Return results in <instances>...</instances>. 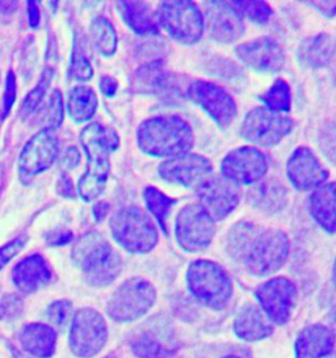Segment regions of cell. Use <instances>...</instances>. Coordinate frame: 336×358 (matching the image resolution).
I'll return each mask as SVG.
<instances>
[{"instance_id": "cell-25", "label": "cell", "mask_w": 336, "mask_h": 358, "mask_svg": "<svg viewBox=\"0 0 336 358\" xmlns=\"http://www.w3.org/2000/svg\"><path fill=\"white\" fill-rule=\"evenodd\" d=\"M248 200L253 208L268 214H274L286 206L289 193L280 180L270 178L252 185L248 192Z\"/></svg>"}, {"instance_id": "cell-9", "label": "cell", "mask_w": 336, "mask_h": 358, "mask_svg": "<svg viewBox=\"0 0 336 358\" xmlns=\"http://www.w3.org/2000/svg\"><path fill=\"white\" fill-rule=\"evenodd\" d=\"M293 120L265 106H256L243 118L241 136L253 148H273L293 129Z\"/></svg>"}, {"instance_id": "cell-6", "label": "cell", "mask_w": 336, "mask_h": 358, "mask_svg": "<svg viewBox=\"0 0 336 358\" xmlns=\"http://www.w3.org/2000/svg\"><path fill=\"white\" fill-rule=\"evenodd\" d=\"M109 227L115 242L127 252H151L159 242L155 222L139 206H125L112 215Z\"/></svg>"}, {"instance_id": "cell-40", "label": "cell", "mask_w": 336, "mask_h": 358, "mask_svg": "<svg viewBox=\"0 0 336 358\" xmlns=\"http://www.w3.org/2000/svg\"><path fill=\"white\" fill-rule=\"evenodd\" d=\"M133 350L141 358H160L164 355L163 347L155 338L150 336L138 338L133 345Z\"/></svg>"}, {"instance_id": "cell-35", "label": "cell", "mask_w": 336, "mask_h": 358, "mask_svg": "<svg viewBox=\"0 0 336 358\" xmlns=\"http://www.w3.org/2000/svg\"><path fill=\"white\" fill-rule=\"evenodd\" d=\"M52 75H54V71H52V69H46V70L42 73L40 82L37 83L36 88L27 95L24 103H22V106H21L20 117H22V118H28V117L31 116V115L34 113V110L40 106V104L43 101V97L46 95L48 88L50 87Z\"/></svg>"}, {"instance_id": "cell-8", "label": "cell", "mask_w": 336, "mask_h": 358, "mask_svg": "<svg viewBox=\"0 0 336 358\" xmlns=\"http://www.w3.org/2000/svg\"><path fill=\"white\" fill-rule=\"evenodd\" d=\"M155 301L154 285L142 277H133L115 289L106 311L115 322H133L147 314Z\"/></svg>"}, {"instance_id": "cell-10", "label": "cell", "mask_w": 336, "mask_h": 358, "mask_svg": "<svg viewBox=\"0 0 336 358\" xmlns=\"http://www.w3.org/2000/svg\"><path fill=\"white\" fill-rule=\"evenodd\" d=\"M217 231L216 221L200 203H188L175 220V238L178 247L190 253L209 248Z\"/></svg>"}, {"instance_id": "cell-50", "label": "cell", "mask_w": 336, "mask_h": 358, "mask_svg": "<svg viewBox=\"0 0 336 358\" xmlns=\"http://www.w3.org/2000/svg\"><path fill=\"white\" fill-rule=\"evenodd\" d=\"M332 284H334L336 289V259L334 262V266H332Z\"/></svg>"}, {"instance_id": "cell-45", "label": "cell", "mask_w": 336, "mask_h": 358, "mask_svg": "<svg viewBox=\"0 0 336 358\" xmlns=\"http://www.w3.org/2000/svg\"><path fill=\"white\" fill-rule=\"evenodd\" d=\"M310 3L326 17H334L336 15V1H310Z\"/></svg>"}, {"instance_id": "cell-24", "label": "cell", "mask_w": 336, "mask_h": 358, "mask_svg": "<svg viewBox=\"0 0 336 358\" xmlns=\"http://www.w3.org/2000/svg\"><path fill=\"white\" fill-rule=\"evenodd\" d=\"M309 211L322 230L336 234V181H327L312 190Z\"/></svg>"}, {"instance_id": "cell-14", "label": "cell", "mask_w": 336, "mask_h": 358, "mask_svg": "<svg viewBox=\"0 0 336 358\" xmlns=\"http://www.w3.org/2000/svg\"><path fill=\"white\" fill-rule=\"evenodd\" d=\"M199 203L214 221L227 218L241 203V189L222 175H210L196 187Z\"/></svg>"}, {"instance_id": "cell-44", "label": "cell", "mask_w": 336, "mask_h": 358, "mask_svg": "<svg viewBox=\"0 0 336 358\" xmlns=\"http://www.w3.org/2000/svg\"><path fill=\"white\" fill-rule=\"evenodd\" d=\"M57 192H58V194H61L63 197H69V199L75 197L73 182L67 175H63L62 178L58 181Z\"/></svg>"}, {"instance_id": "cell-22", "label": "cell", "mask_w": 336, "mask_h": 358, "mask_svg": "<svg viewBox=\"0 0 336 358\" xmlns=\"http://www.w3.org/2000/svg\"><path fill=\"white\" fill-rule=\"evenodd\" d=\"M298 61L309 69H323L336 57V37L331 33H316L304 38L297 49Z\"/></svg>"}, {"instance_id": "cell-27", "label": "cell", "mask_w": 336, "mask_h": 358, "mask_svg": "<svg viewBox=\"0 0 336 358\" xmlns=\"http://www.w3.org/2000/svg\"><path fill=\"white\" fill-rule=\"evenodd\" d=\"M120 12L126 25L139 36H157L160 32L157 15L144 1H117Z\"/></svg>"}, {"instance_id": "cell-12", "label": "cell", "mask_w": 336, "mask_h": 358, "mask_svg": "<svg viewBox=\"0 0 336 358\" xmlns=\"http://www.w3.org/2000/svg\"><path fill=\"white\" fill-rule=\"evenodd\" d=\"M268 159L262 150L253 146L234 148L220 163V175L239 185H253L268 173Z\"/></svg>"}, {"instance_id": "cell-23", "label": "cell", "mask_w": 336, "mask_h": 358, "mask_svg": "<svg viewBox=\"0 0 336 358\" xmlns=\"http://www.w3.org/2000/svg\"><path fill=\"white\" fill-rule=\"evenodd\" d=\"M335 335L328 327L313 324L301 331L295 341V358H323L334 352Z\"/></svg>"}, {"instance_id": "cell-3", "label": "cell", "mask_w": 336, "mask_h": 358, "mask_svg": "<svg viewBox=\"0 0 336 358\" xmlns=\"http://www.w3.org/2000/svg\"><path fill=\"white\" fill-rule=\"evenodd\" d=\"M80 143L88 158L87 172L79 180L78 192L87 202L97 199L105 189L109 173V157L120 146V138L112 127L97 122L84 127Z\"/></svg>"}, {"instance_id": "cell-11", "label": "cell", "mask_w": 336, "mask_h": 358, "mask_svg": "<svg viewBox=\"0 0 336 358\" xmlns=\"http://www.w3.org/2000/svg\"><path fill=\"white\" fill-rule=\"evenodd\" d=\"M187 96L220 127L227 129L238 115L237 103L220 85L196 79L187 87Z\"/></svg>"}, {"instance_id": "cell-17", "label": "cell", "mask_w": 336, "mask_h": 358, "mask_svg": "<svg viewBox=\"0 0 336 358\" xmlns=\"http://www.w3.org/2000/svg\"><path fill=\"white\" fill-rule=\"evenodd\" d=\"M202 15L206 32L217 43H237L244 33L243 16L231 1H205Z\"/></svg>"}, {"instance_id": "cell-43", "label": "cell", "mask_w": 336, "mask_h": 358, "mask_svg": "<svg viewBox=\"0 0 336 358\" xmlns=\"http://www.w3.org/2000/svg\"><path fill=\"white\" fill-rule=\"evenodd\" d=\"M16 97V83H15V76L13 73H8L7 78V85H6V91H4V113L7 115L10 110V106H13Z\"/></svg>"}, {"instance_id": "cell-37", "label": "cell", "mask_w": 336, "mask_h": 358, "mask_svg": "<svg viewBox=\"0 0 336 358\" xmlns=\"http://www.w3.org/2000/svg\"><path fill=\"white\" fill-rule=\"evenodd\" d=\"M241 16H247L252 22L265 24L272 17L271 6L265 1H231Z\"/></svg>"}, {"instance_id": "cell-19", "label": "cell", "mask_w": 336, "mask_h": 358, "mask_svg": "<svg viewBox=\"0 0 336 358\" xmlns=\"http://www.w3.org/2000/svg\"><path fill=\"white\" fill-rule=\"evenodd\" d=\"M58 139L52 130H41L25 145L19 160V173L24 182L52 167L58 158Z\"/></svg>"}, {"instance_id": "cell-48", "label": "cell", "mask_w": 336, "mask_h": 358, "mask_svg": "<svg viewBox=\"0 0 336 358\" xmlns=\"http://www.w3.org/2000/svg\"><path fill=\"white\" fill-rule=\"evenodd\" d=\"M108 211H109V203H108V202H105V201L97 202L94 208V218H96L97 221H102L105 215L108 214Z\"/></svg>"}, {"instance_id": "cell-36", "label": "cell", "mask_w": 336, "mask_h": 358, "mask_svg": "<svg viewBox=\"0 0 336 358\" xmlns=\"http://www.w3.org/2000/svg\"><path fill=\"white\" fill-rule=\"evenodd\" d=\"M318 145L325 158L336 166V113L328 117L321 127Z\"/></svg>"}, {"instance_id": "cell-52", "label": "cell", "mask_w": 336, "mask_h": 358, "mask_svg": "<svg viewBox=\"0 0 336 358\" xmlns=\"http://www.w3.org/2000/svg\"><path fill=\"white\" fill-rule=\"evenodd\" d=\"M223 358H241V357H237V356H227V357H223Z\"/></svg>"}, {"instance_id": "cell-4", "label": "cell", "mask_w": 336, "mask_h": 358, "mask_svg": "<svg viewBox=\"0 0 336 358\" xmlns=\"http://www.w3.org/2000/svg\"><path fill=\"white\" fill-rule=\"evenodd\" d=\"M73 262L94 287L112 284L122 269V260L99 232H87L74 243Z\"/></svg>"}, {"instance_id": "cell-29", "label": "cell", "mask_w": 336, "mask_h": 358, "mask_svg": "<svg viewBox=\"0 0 336 358\" xmlns=\"http://www.w3.org/2000/svg\"><path fill=\"white\" fill-rule=\"evenodd\" d=\"M20 341L22 348L31 356L49 358L55 352L57 335L52 327L34 323L28 324L22 329Z\"/></svg>"}, {"instance_id": "cell-47", "label": "cell", "mask_w": 336, "mask_h": 358, "mask_svg": "<svg viewBox=\"0 0 336 358\" xmlns=\"http://www.w3.org/2000/svg\"><path fill=\"white\" fill-rule=\"evenodd\" d=\"M28 11H29V24L31 28H36L40 24V10L36 1H28Z\"/></svg>"}, {"instance_id": "cell-7", "label": "cell", "mask_w": 336, "mask_h": 358, "mask_svg": "<svg viewBox=\"0 0 336 358\" xmlns=\"http://www.w3.org/2000/svg\"><path fill=\"white\" fill-rule=\"evenodd\" d=\"M157 22L168 36L181 45H195L205 32L202 10L190 0H168L158 6Z\"/></svg>"}, {"instance_id": "cell-42", "label": "cell", "mask_w": 336, "mask_h": 358, "mask_svg": "<svg viewBox=\"0 0 336 358\" xmlns=\"http://www.w3.org/2000/svg\"><path fill=\"white\" fill-rule=\"evenodd\" d=\"M79 162H80V152L78 151V148H66L59 159V167L66 171H70V169L78 167Z\"/></svg>"}, {"instance_id": "cell-30", "label": "cell", "mask_w": 336, "mask_h": 358, "mask_svg": "<svg viewBox=\"0 0 336 358\" xmlns=\"http://www.w3.org/2000/svg\"><path fill=\"white\" fill-rule=\"evenodd\" d=\"M97 109V96L94 90L87 85H76L69 91L67 110L75 122H85L91 120Z\"/></svg>"}, {"instance_id": "cell-5", "label": "cell", "mask_w": 336, "mask_h": 358, "mask_svg": "<svg viewBox=\"0 0 336 358\" xmlns=\"http://www.w3.org/2000/svg\"><path fill=\"white\" fill-rule=\"evenodd\" d=\"M189 292L201 305L222 311L230 303L232 281L225 268L216 262L199 259L190 263L187 271Z\"/></svg>"}, {"instance_id": "cell-41", "label": "cell", "mask_w": 336, "mask_h": 358, "mask_svg": "<svg viewBox=\"0 0 336 358\" xmlns=\"http://www.w3.org/2000/svg\"><path fill=\"white\" fill-rule=\"evenodd\" d=\"M25 243H27V238L19 236L0 248V269H3L18 253L20 252Z\"/></svg>"}, {"instance_id": "cell-38", "label": "cell", "mask_w": 336, "mask_h": 358, "mask_svg": "<svg viewBox=\"0 0 336 358\" xmlns=\"http://www.w3.org/2000/svg\"><path fill=\"white\" fill-rule=\"evenodd\" d=\"M73 316V305L69 301H57L48 307L46 317L54 326L62 327Z\"/></svg>"}, {"instance_id": "cell-31", "label": "cell", "mask_w": 336, "mask_h": 358, "mask_svg": "<svg viewBox=\"0 0 336 358\" xmlns=\"http://www.w3.org/2000/svg\"><path fill=\"white\" fill-rule=\"evenodd\" d=\"M63 115L62 94L55 90L52 95L42 101L31 116L34 125L42 127V130H52L62 124Z\"/></svg>"}, {"instance_id": "cell-15", "label": "cell", "mask_w": 336, "mask_h": 358, "mask_svg": "<svg viewBox=\"0 0 336 358\" xmlns=\"http://www.w3.org/2000/svg\"><path fill=\"white\" fill-rule=\"evenodd\" d=\"M297 295L295 285L286 277L271 278L255 290L262 313L279 326H284L290 319Z\"/></svg>"}, {"instance_id": "cell-16", "label": "cell", "mask_w": 336, "mask_h": 358, "mask_svg": "<svg viewBox=\"0 0 336 358\" xmlns=\"http://www.w3.org/2000/svg\"><path fill=\"white\" fill-rule=\"evenodd\" d=\"M158 173L168 184L196 188L213 175V164L204 155L188 152L163 160L158 167Z\"/></svg>"}, {"instance_id": "cell-1", "label": "cell", "mask_w": 336, "mask_h": 358, "mask_svg": "<svg viewBox=\"0 0 336 358\" xmlns=\"http://www.w3.org/2000/svg\"><path fill=\"white\" fill-rule=\"evenodd\" d=\"M226 244L231 257L258 277L279 272L290 253V239L286 232L250 221L234 223L227 232Z\"/></svg>"}, {"instance_id": "cell-26", "label": "cell", "mask_w": 336, "mask_h": 358, "mask_svg": "<svg viewBox=\"0 0 336 358\" xmlns=\"http://www.w3.org/2000/svg\"><path fill=\"white\" fill-rule=\"evenodd\" d=\"M235 335L244 341H260L273 332L271 320L253 305L244 306L234 320Z\"/></svg>"}, {"instance_id": "cell-2", "label": "cell", "mask_w": 336, "mask_h": 358, "mask_svg": "<svg viewBox=\"0 0 336 358\" xmlns=\"http://www.w3.org/2000/svg\"><path fill=\"white\" fill-rule=\"evenodd\" d=\"M136 143L150 157L174 158L190 152L195 146V133L183 117H150L136 129Z\"/></svg>"}, {"instance_id": "cell-39", "label": "cell", "mask_w": 336, "mask_h": 358, "mask_svg": "<svg viewBox=\"0 0 336 358\" xmlns=\"http://www.w3.org/2000/svg\"><path fill=\"white\" fill-rule=\"evenodd\" d=\"M70 73H71V76H73L74 79L82 80V82L90 80L92 78V75H94V70H92V66L90 64V61L78 49H75L73 52Z\"/></svg>"}, {"instance_id": "cell-49", "label": "cell", "mask_w": 336, "mask_h": 358, "mask_svg": "<svg viewBox=\"0 0 336 358\" xmlns=\"http://www.w3.org/2000/svg\"><path fill=\"white\" fill-rule=\"evenodd\" d=\"M18 8V1H0V13H10Z\"/></svg>"}, {"instance_id": "cell-46", "label": "cell", "mask_w": 336, "mask_h": 358, "mask_svg": "<svg viewBox=\"0 0 336 358\" xmlns=\"http://www.w3.org/2000/svg\"><path fill=\"white\" fill-rule=\"evenodd\" d=\"M117 85H118L117 80L112 76H103L102 80H100V90L108 97L115 96V92H117Z\"/></svg>"}, {"instance_id": "cell-32", "label": "cell", "mask_w": 336, "mask_h": 358, "mask_svg": "<svg viewBox=\"0 0 336 358\" xmlns=\"http://www.w3.org/2000/svg\"><path fill=\"white\" fill-rule=\"evenodd\" d=\"M91 38L94 46L97 52L103 54L104 57H112L117 50V34H115V27L106 17L99 16L96 17L91 28Z\"/></svg>"}, {"instance_id": "cell-33", "label": "cell", "mask_w": 336, "mask_h": 358, "mask_svg": "<svg viewBox=\"0 0 336 358\" xmlns=\"http://www.w3.org/2000/svg\"><path fill=\"white\" fill-rule=\"evenodd\" d=\"M144 199L146 202L147 210L155 218L163 232L167 234L168 213L175 205L176 200L168 197L167 194H164L162 190L153 185H148L145 188Z\"/></svg>"}, {"instance_id": "cell-28", "label": "cell", "mask_w": 336, "mask_h": 358, "mask_svg": "<svg viewBox=\"0 0 336 358\" xmlns=\"http://www.w3.org/2000/svg\"><path fill=\"white\" fill-rule=\"evenodd\" d=\"M133 87L136 92L146 95L168 94L172 87L171 76L164 70L162 61H154L138 69L133 78Z\"/></svg>"}, {"instance_id": "cell-18", "label": "cell", "mask_w": 336, "mask_h": 358, "mask_svg": "<svg viewBox=\"0 0 336 358\" xmlns=\"http://www.w3.org/2000/svg\"><path fill=\"white\" fill-rule=\"evenodd\" d=\"M286 175L294 188L302 192L314 190L330 179L328 169L309 146L294 148L286 162Z\"/></svg>"}, {"instance_id": "cell-21", "label": "cell", "mask_w": 336, "mask_h": 358, "mask_svg": "<svg viewBox=\"0 0 336 358\" xmlns=\"http://www.w3.org/2000/svg\"><path fill=\"white\" fill-rule=\"evenodd\" d=\"M52 280V268L38 253L22 259L12 271L13 284L25 294L38 292Z\"/></svg>"}, {"instance_id": "cell-34", "label": "cell", "mask_w": 336, "mask_h": 358, "mask_svg": "<svg viewBox=\"0 0 336 358\" xmlns=\"http://www.w3.org/2000/svg\"><path fill=\"white\" fill-rule=\"evenodd\" d=\"M262 103L265 108L276 113H286L292 106V92L290 85L284 79H277L271 85V88L262 95Z\"/></svg>"}, {"instance_id": "cell-20", "label": "cell", "mask_w": 336, "mask_h": 358, "mask_svg": "<svg viewBox=\"0 0 336 358\" xmlns=\"http://www.w3.org/2000/svg\"><path fill=\"white\" fill-rule=\"evenodd\" d=\"M235 54L243 64L255 71L277 73L285 64V52L281 43L273 37H258L235 48Z\"/></svg>"}, {"instance_id": "cell-13", "label": "cell", "mask_w": 336, "mask_h": 358, "mask_svg": "<svg viewBox=\"0 0 336 358\" xmlns=\"http://www.w3.org/2000/svg\"><path fill=\"white\" fill-rule=\"evenodd\" d=\"M108 329L104 317L92 308H82L74 316L70 348L78 357L96 356L106 343Z\"/></svg>"}, {"instance_id": "cell-51", "label": "cell", "mask_w": 336, "mask_h": 358, "mask_svg": "<svg viewBox=\"0 0 336 358\" xmlns=\"http://www.w3.org/2000/svg\"><path fill=\"white\" fill-rule=\"evenodd\" d=\"M323 358H336V355H334V352H332L331 355H328V356H326V357Z\"/></svg>"}]
</instances>
